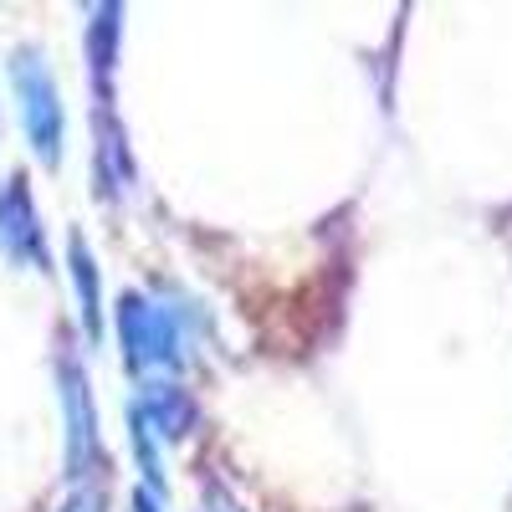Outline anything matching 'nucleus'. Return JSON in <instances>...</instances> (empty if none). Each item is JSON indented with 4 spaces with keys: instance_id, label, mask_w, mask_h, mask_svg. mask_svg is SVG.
I'll list each match as a JSON object with an SVG mask.
<instances>
[{
    "instance_id": "obj_1",
    "label": "nucleus",
    "mask_w": 512,
    "mask_h": 512,
    "mask_svg": "<svg viewBox=\"0 0 512 512\" xmlns=\"http://www.w3.org/2000/svg\"><path fill=\"white\" fill-rule=\"evenodd\" d=\"M118 338H123V364L134 369L139 379H175L185 364V328L180 313L154 303L144 292H128L118 303Z\"/></svg>"
},
{
    "instance_id": "obj_2",
    "label": "nucleus",
    "mask_w": 512,
    "mask_h": 512,
    "mask_svg": "<svg viewBox=\"0 0 512 512\" xmlns=\"http://www.w3.org/2000/svg\"><path fill=\"white\" fill-rule=\"evenodd\" d=\"M11 82H16V93H21V118H26L31 149L47 159V164H57L62 159V103H57L52 67L41 62L36 52H16Z\"/></svg>"
},
{
    "instance_id": "obj_3",
    "label": "nucleus",
    "mask_w": 512,
    "mask_h": 512,
    "mask_svg": "<svg viewBox=\"0 0 512 512\" xmlns=\"http://www.w3.org/2000/svg\"><path fill=\"white\" fill-rule=\"evenodd\" d=\"M0 251L21 267H47V241H41L36 205H31L21 180H11L0 190Z\"/></svg>"
},
{
    "instance_id": "obj_4",
    "label": "nucleus",
    "mask_w": 512,
    "mask_h": 512,
    "mask_svg": "<svg viewBox=\"0 0 512 512\" xmlns=\"http://www.w3.org/2000/svg\"><path fill=\"white\" fill-rule=\"evenodd\" d=\"M62 390H67V420H72V477H88L103 461L98 451V431H93V400H88V379L72 364L62 369Z\"/></svg>"
},
{
    "instance_id": "obj_5",
    "label": "nucleus",
    "mask_w": 512,
    "mask_h": 512,
    "mask_svg": "<svg viewBox=\"0 0 512 512\" xmlns=\"http://www.w3.org/2000/svg\"><path fill=\"white\" fill-rule=\"evenodd\" d=\"M72 282H77V297H82L88 333H98V267H93V251L82 236H72Z\"/></svg>"
},
{
    "instance_id": "obj_6",
    "label": "nucleus",
    "mask_w": 512,
    "mask_h": 512,
    "mask_svg": "<svg viewBox=\"0 0 512 512\" xmlns=\"http://www.w3.org/2000/svg\"><path fill=\"white\" fill-rule=\"evenodd\" d=\"M62 512H103V497H98L93 487H82V492H77V497H72Z\"/></svg>"
},
{
    "instance_id": "obj_7",
    "label": "nucleus",
    "mask_w": 512,
    "mask_h": 512,
    "mask_svg": "<svg viewBox=\"0 0 512 512\" xmlns=\"http://www.w3.org/2000/svg\"><path fill=\"white\" fill-rule=\"evenodd\" d=\"M139 512H159V507L149 502V492H139Z\"/></svg>"
},
{
    "instance_id": "obj_8",
    "label": "nucleus",
    "mask_w": 512,
    "mask_h": 512,
    "mask_svg": "<svg viewBox=\"0 0 512 512\" xmlns=\"http://www.w3.org/2000/svg\"><path fill=\"white\" fill-rule=\"evenodd\" d=\"M226 512H236V507H226Z\"/></svg>"
}]
</instances>
